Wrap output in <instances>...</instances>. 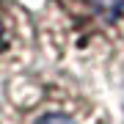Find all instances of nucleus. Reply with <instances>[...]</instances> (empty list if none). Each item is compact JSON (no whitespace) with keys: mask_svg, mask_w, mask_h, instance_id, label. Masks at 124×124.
<instances>
[{"mask_svg":"<svg viewBox=\"0 0 124 124\" xmlns=\"http://www.w3.org/2000/svg\"><path fill=\"white\" fill-rule=\"evenodd\" d=\"M36 28L58 63L97 69L124 58V0H47Z\"/></svg>","mask_w":124,"mask_h":124,"instance_id":"obj_1","label":"nucleus"},{"mask_svg":"<svg viewBox=\"0 0 124 124\" xmlns=\"http://www.w3.org/2000/svg\"><path fill=\"white\" fill-rule=\"evenodd\" d=\"M8 102L17 124H105L102 108L63 77L22 75L11 83Z\"/></svg>","mask_w":124,"mask_h":124,"instance_id":"obj_2","label":"nucleus"},{"mask_svg":"<svg viewBox=\"0 0 124 124\" xmlns=\"http://www.w3.org/2000/svg\"><path fill=\"white\" fill-rule=\"evenodd\" d=\"M36 28L25 6L0 0V75L22 69L33 55Z\"/></svg>","mask_w":124,"mask_h":124,"instance_id":"obj_3","label":"nucleus"}]
</instances>
